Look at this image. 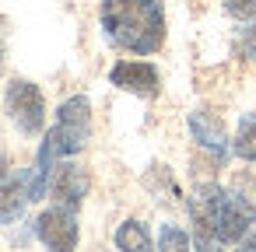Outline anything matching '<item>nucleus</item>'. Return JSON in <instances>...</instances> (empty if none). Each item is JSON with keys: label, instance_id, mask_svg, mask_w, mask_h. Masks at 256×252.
Masks as SVG:
<instances>
[{"label": "nucleus", "instance_id": "obj_1", "mask_svg": "<svg viewBox=\"0 0 256 252\" xmlns=\"http://www.w3.org/2000/svg\"><path fill=\"white\" fill-rule=\"evenodd\" d=\"M98 21L106 39L130 56H151L165 46L162 0H102Z\"/></svg>", "mask_w": 256, "mask_h": 252}, {"label": "nucleus", "instance_id": "obj_2", "mask_svg": "<svg viewBox=\"0 0 256 252\" xmlns=\"http://www.w3.org/2000/svg\"><path fill=\"white\" fill-rule=\"evenodd\" d=\"M92 137V102L84 95H74L67 98L60 109H56V123L46 130L42 137V147H39V158L32 165V172L25 175L28 182V196L32 200H42L50 193V175H53V165L60 158H74L84 151Z\"/></svg>", "mask_w": 256, "mask_h": 252}, {"label": "nucleus", "instance_id": "obj_3", "mask_svg": "<svg viewBox=\"0 0 256 252\" xmlns=\"http://www.w3.org/2000/svg\"><path fill=\"white\" fill-rule=\"evenodd\" d=\"M4 109H8V119L25 133V137H36L42 133L46 126V95L36 81L28 77H14L4 91Z\"/></svg>", "mask_w": 256, "mask_h": 252}, {"label": "nucleus", "instance_id": "obj_4", "mask_svg": "<svg viewBox=\"0 0 256 252\" xmlns=\"http://www.w3.org/2000/svg\"><path fill=\"white\" fill-rule=\"evenodd\" d=\"M221 186L218 182H200L190 196V221H193V245L200 252H221L218 242V207H221Z\"/></svg>", "mask_w": 256, "mask_h": 252}, {"label": "nucleus", "instance_id": "obj_5", "mask_svg": "<svg viewBox=\"0 0 256 252\" xmlns=\"http://www.w3.org/2000/svg\"><path fill=\"white\" fill-rule=\"evenodd\" d=\"M36 235L46 245V252H78V238H81L78 214L70 207L56 203V207H50L36 217Z\"/></svg>", "mask_w": 256, "mask_h": 252}, {"label": "nucleus", "instance_id": "obj_6", "mask_svg": "<svg viewBox=\"0 0 256 252\" xmlns=\"http://www.w3.org/2000/svg\"><path fill=\"white\" fill-rule=\"evenodd\" d=\"M252 224H256V203L246 193L224 189L221 193V207H218V242L221 245L242 242L252 231Z\"/></svg>", "mask_w": 256, "mask_h": 252}, {"label": "nucleus", "instance_id": "obj_7", "mask_svg": "<svg viewBox=\"0 0 256 252\" xmlns=\"http://www.w3.org/2000/svg\"><path fill=\"white\" fill-rule=\"evenodd\" d=\"M109 84H116L120 91L137 95V98H158L162 74L148 60H116L112 70H109Z\"/></svg>", "mask_w": 256, "mask_h": 252}, {"label": "nucleus", "instance_id": "obj_8", "mask_svg": "<svg viewBox=\"0 0 256 252\" xmlns=\"http://www.w3.org/2000/svg\"><path fill=\"white\" fill-rule=\"evenodd\" d=\"M186 126H190V137L196 140V147H200L214 165H224V161H228L232 140H228V133H224V123H221L214 112L196 109V112H190Z\"/></svg>", "mask_w": 256, "mask_h": 252}, {"label": "nucleus", "instance_id": "obj_9", "mask_svg": "<svg viewBox=\"0 0 256 252\" xmlns=\"http://www.w3.org/2000/svg\"><path fill=\"white\" fill-rule=\"evenodd\" d=\"M88 186H92V179H88V172H84L81 165H74V161L53 165V175H50V196H53L60 207L78 210V207L84 203V196H88Z\"/></svg>", "mask_w": 256, "mask_h": 252}, {"label": "nucleus", "instance_id": "obj_10", "mask_svg": "<svg viewBox=\"0 0 256 252\" xmlns=\"http://www.w3.org/2000/svg\"><path fill=\"white\" fill-rule=\"evenodd\" d=\"M25 203H32L25 175L22 179H0V224H14L25 214Z\"/></svg>", "mask_w": 256, "mask_h": 252}, {"label": "nucleus", "instance_id": "obj_11", "mask_svg": "<svg viewBox=\"0 0 256 252\" xmlns=\"http://www.w3.org/2000/svg\"><path fill=\"white\" fill-rule=\"evenodd\" d=\"M112 242H116V249H120V252H154L151 231H148L137 217H126V221L116 228Z\"/></svg>", "mask_w": 256, "mask_h": 252}, {"label": "nucleus", "instance_id": "obj_12", "mask_svg": "<svg viewBox=\"0 0 256 252\" xmlns=\"http://www.w3.org/2000/svg\"><path fill=\"white\" fill-rule=\"evenodd\" d=\"M232 151L242 161L256 165V112H242V119L235 126V137H232Z\"/></svg>", "mask_w": 256, "mask_h": 252}, {"label": "nucleus", "instance_id": "obj_13", "mask_svg": "<svg viewBox=\"0 0 256 252\" xmlns=\"http://www.w3.org/2000/svg\"><path fill=\"white\" fill-rule=\"evenodd\" d=\"M190 245H193V238L182 228H176V224L158 228V252H190Z\"/></svg>", "mask_w": 256, "mask_h": 252}, {"label": "nucleus", "instance_id": "obj_14", "mask_svg": "<svg viewBox=\"0 0 256 252\" xmlns=\"http://www.w3.org/2000/svg\"><path fill=\"white\" fill-rule=\"evenodd\" d=\"M221 7L235 21H252L256 18V0H221Z\"/></svg>", "mask_w": 256, "mask_h": 252}, {"label": "nucleus", "instance_id": "obj_15", "mask_svg": "<svg viewBox=\"0 0 256 252\" xmlns=\"http://www.w3.org/2000/svg\"><path fill=\"white\" fill-rule=\"evenodd\" d=\"M238 46H242V53H246V56L256 63V18H252V21L242 28V35H238Z\"/></svg>", "mask_w": 256, "mask_h": 252}, {"label": "nucleus", "instance_id": "obj_16", "mask_svg": "<svg viewBox=\"0 0 256 252\" xmlns=\"http://www.w3.org/2000/svg\"><path fill=\"white\" fill-rule=\"evenodd\" d=\"M235 252H256V231H249V235L235 245Z\"/></svg>", "mask_w": 256, "mask_h": 252}, {"label": "nucleus", "instance_id": "obj_17", "mask_svg": "<svg viewBox=\"0 0 256 252\" xmlns=\"http://www.w3.org/2000/svg\"><path fill=\"white\" fill-rule=\"evenodd\" d=\"M4 53H8V32H4V21H0V67H4Z\"/></svg>", "mask_w": 256, "mask_h": 252}]
</instances>
